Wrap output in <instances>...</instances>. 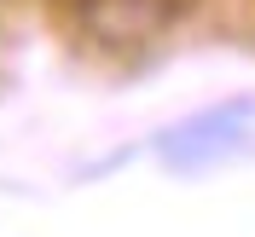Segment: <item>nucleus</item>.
I'll use <instances>...</instances> for the list:
<instances>
[{"mask_svg": "<svg viewBox=\"0 0 255 237\" xmlns=\"http://www.w3.org/2000/svg\"><path fill=\"white\" fill-rule=\"evenodd\" d=\"M250 122H255V104L250 98H226V104H209V110H191L180 122H168L157 133V162L168 174L191 179V174H209L232 162L250 145Z\"/></svg>", "mask_w": 255, "mask_h": 237, "instance_id": "1", "label": "nucleus"}]
</instances>
